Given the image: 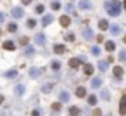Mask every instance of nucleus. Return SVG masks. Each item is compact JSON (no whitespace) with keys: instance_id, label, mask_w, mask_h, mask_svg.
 Listing matches in <instances>:
<instances>
[{"instance_id":"7","label":"nucleus","mask_w":126,"mask_h":116,"mask_svg":"<svg viewBox=\"0 0 126 116\" xmlns=\"http://www.w3.org/2000/svg\"><path fill=\"white\" fill-rule=\"evenodd\" d=\"M61 24H62L64 28H66V26H69V24H71V19H69V16H62V18H61Z\"/></svg>"},{"instance_id":"31","label":"nucleus","mask_w":126,"mask_h":116,"mask_svg":"<svg viewBox=\"0 0 126 116\" xmlns=\"http://www.w3.org/2000/svg\"><path fill=\"white\" fill-rule=\"evenodd\" d=\"M16 30H17V24H14V23H11V24H9V31H12V33H14Z\"/></svg>"},{"instance_id":"4","label":"nucleus","mask_w":126,"mask_h":116,"mask_svg":"<svg viewBox=\"0 0 126 116\" xmlns=\"http://www.w3.org/2000/svg\"><path fill=\"white\" fill-rule=\"evenodd\" d=\"M79 9H83V11H90V9H92V4L88 2V0H81V2H79Z\"/></svg>"},{"instance_id":"27","label":"nucleus","mask_w":126,"mask_h":116,"mask_svg":"<svg viewBox=\"0 0 126 116\" xmlns=\"http://www.w3.org/2000/svg\"><path fill=\"white\" fill-rule=\"evenodd\" d=\"M52 69H54V71H57V69H61V62H57V61H54V62H52Z\"/></svg>"},{"instance_id":"5","label":"nucleus","mask_w":126,"mask_h":116,"mask_svg":"<svg viewBox=\"0 0 126 116\" xmlns=\"http://www.w3.org/2000/svg\"><path fill=\"white\" fill-rule=\"evenodd\" d=\"M52 19H54V18H52V14H45V16H43V19H42V24H43V26H45V24H50V23H52Z\"/></svg>"},{"instance_id":"6","label":"nucleus","mask_w":126,"mask_h":116,"mask_svg":"<svg viewBox=\"0 0 126 116\" xmlns=\"http://www.w3.org/2000/svg\"><path fill=\"white\" fill-rule=\"evenodd\" d=\"M40 73H42V71H40L38 68H31V69H30V76H31V78H38Z\"/></svg>"},{"instance_id":"38","label":"nucleus","mask_w":126,"mask_h":116,"mask_svg":"<svg viewBox=\"0 0 126 116\" xmlns=\"http://www.w3.org/2000/svg\"><path fill=\"white\" fill-rule=\"evenodd\" d=\"M67 12H74V7L73 5H67Z\"/></svg>"},{"instance_id":"34","label":"nucleus","mask_w":126,"mask_h":116,"mask_svg":"<svg viewBox=\"0 0 126 116\" xmlns=\"http://www.w3.org/2000/svg\"><path fill=\"white\" fill-rule=\"evenodd\" d=\"M52 109H54V111H57V109H61V104H59V102H55V104L52 106Z\"/></svg>"},{"instance_id":"18","label":"nucleus","mask_w":126,"mask_h":116,"mask_svg":"<svg viewBox=\"0 0 126 116\" xmlns=\"http://www.w3.org/2000/svg\"><path fill=\"white\" fill-rule=\"evenodd\" d=\"M98 28H100V30H107V28H109L107 21H105V19H100V21H98Z\"/></svg>"},{"instance_id":"16","label":"nucleus","mask_w":126,"mask_h":116,"mask_svg":"<svg viewBox=\"0 0 126 116\" xmlns=\"http://www.w3.org/2000/svg\"><path fill=\"white\" fill-rule=\"evenodd\" d=\"M76 95H78V97H85V95H86V90H85L83 87H78V88H76Z\"/></svg>"},{"instance_id":"19","label":"nucleus","mask_w":126,"mask_h":116,"mask_svg":"<svg viewBox=\"0 0 126 116\" xmlns=\"http://www.w3.org/2000/svg\"><path fill=\"white\" fill-rule=\"evenodd\" d=\"M35 42H36V43H40V45H42V43H45V35H36V37H35Z\"/></svg>"},{"instance_id":"20","label":"nucleus","mask_w":126,"mask_h":116,"mask_svg":"<svg viewBox=\"0 0 126 116\" xmlns=\"http://www.w3.org/2000/svg\"><path fill=\"white\" fill-rule=\"evenodd\" d=\"M105 49H107L109 52H112V50L116 49V45H114V42H110V40H109V42H105Z\"/></svg>"},{"instance_id":"37","label":"nucleus","mask_w":126,"mask_h":116,"mask_svg":"<svg viewBox=\"0 0 126 116\" xmlns=\"http://www.w3.org/2000/svg\"><path fill=\"white\" fill-rule=\"evenodd\" d=\"M4 19H5V14H4L2 11H0V23H4Z\"/></svg>"},{"instance_id":"29","label":"nucleus","mask_w":126,"mask_h":116,"mask_svg":"<svg viewBox=\"0 0 126 116\" xmlns=\"http://www.w3.org/2000/svg\"><path fill=\"white\" fill-rule=\"evenodd\" d=\"M26 24H28V28H35V26H36V21H35V19H30Z\"/></svg>"},{"instance_id":"39","label":"nucleus","mask_w":126,"mask_h":116,"mask_svg":"<svg viewBox=\"0 0 126 116\" xmlns=\"http://www.w3.org/2000/svg\"><path fill=\"white\" fill-rule=\"evenodd\" d=\"M66 40H74V35H66Z\"/></svg>"},{"instance_id":"32","label":"nucleus","mask_w":126,"mask_h":116,"mask_svg":"<svg viewBox=\"0 0 126 116\" xmlns=\"http://www.w3.org/2000/svg\"><path fill=\"white\" fill-rule=\"evenodd\" d=\"M119 59L121 61H126V50H121L119 52Z\"/></svg>"},{"instance_id":"40","label":"nucleus","mask_w":126,"mask_h":116,"mask_svg":"<svg viewBox=\"0 0 126 116\" xmlns=\"http://www.w3.org/2000/svg\"><path fill=\"white\" fill-rule=\"evenodd\" d=\"M21 2H23L24 5H28V4H31V2H33V0H21Z\"/></svg>"},{"instance_id":"33","label":"nucleus","mask_w":126,"mask_h":116,"mask_svg":"<svg viewBox=\"0 0 126 116\" xmlns=\"http://www.w3.org/2000/svg\"><path fill=\"white\" fill-rule=\"evenodd\" d=\"M92 54H93V56H98V54H100V49H98V47H93V49H92Z\"/></svg>"},{"instance_id":"1","label":"nucleus","mask_w":126,"mask_h":116,"mask_svg":"<svg viewBox=\"0 0 126 116\" xmlns=\"http://www.w3.org/2000/svg\"><path fill=\"white\" fill-rule=\"evenodd\" d=\"M105 11L109 16H119L121 14V4L117 0H107L105 2Z\"/></svg>"},{"instance_id":"26","label":"nucleus","mask_w":126,"mask_h":116,"mask_svg":"<svg viewBox=\"0 0 126 116\" xmlns=\"http://www.w3.org/2000/svg\"><path fill=\"white\" fill-rule=\"evenodd\" d=\"M92 73H93V68H92L90 64H86V66H85V75H92Z\"/></svg>"},{"instance_id":"23","label":"nucleus","mask_w":126,"mask_h":116,"mask_svg":"<svg viewBox=\"0 0 126 116\" xmlns=\"http://www.w3.org/2000/svg\"><path fill=\"white\" fill-rule=\"evenodd\" d=\"M50 7H52L54 11H57V9H61V2H59V0H54V2L50 4Z\"/></svg>"},{"instance_id":"25","label":"nucleus","mask_w":126,"mask_h":116,"mask_svg":"<svg viewBox=\"0 0 126 116\" xmlns=\"http://www.w3.org/2000/svg\"><path fill=\"white\" fill-rule=\"evenodd\" d=\"M16 94H17V95H23V94H24V87H23V85H17V87H16Z\"/></svg>"},{"instance_id":"13","label":"nucleus","mask_w":126,"mask_h":116,"mask_svg":"<svg viewBox=\"0 0 126 116\" xmlns=\"http://www.w3.org/2000/svg\"><path fill=\"white\" fill-rule=\"evenodd\" d=\"M114 76H116V78L119 80V78L123 76V68H119V66H116V68H114Z\"/></svg>"},{"instance_id":"21","label":"nucleus","mask_w":126,"mask_h":116,"mask_svg":"<svg viewBox=\"0 0 126 116\" xmlns=\"http://www.w3.org/2000/svg\"><path fill=\"white\" fill-rule=\"evenodd\" d=\"M16 75H17V71H16V69H9V71L5 73V78H14Z\"/></svg>"},{"instance_id":"15","label":"nucleus","mask_w":126,"mask_h":116,"mask_svg":"<svg viewBox=\"0 0 126 116\" xmlns=\"http://www.w3.org/2000/svg\"><path fill=\"white\" fill-rule=\"evenodd\" d=\"M78 66H79V59H71V61H69V68L76 69Z\"/></svg>"},{"instance_id":"17","label":"nucleus","mask_w":126,"mask_h":116,"mask_svg":"<svg viewBox=\"0 0 126 116\" xmlns=\"http://www.w3.org/2000/svg\"><path fill=\"white\" fill-rule=\"evenodd\" d=\"M59 99H61L62 102H67V100H69V94H67V92H61V94H59Z\"/></svg>"},{"instance_id":"22","label":"nucleus","mask_w":126,"mask_h":116,"mask_svg":"<svg viewBox=\"0 0 126 116\" xmlns=\"http://www.w3.org/2000/svg\"><path fill=\"white\" fill-rule=\"evenodd\" d=\"M78 114H79L78 107H69V116H78Z\"/></svg>"},{"instance_id":"3","label":"nucleus","mask_w":126,"mask_h":116,"mask_svg":"<svg viewBox=\"0 0 126 116\" xmlns=\"http://www.w3.org/2000/svg\"><path fill=\"white\" fill-rule=\"evenodd\" d=\"M119 113L121 114H126V95H123V99L119 102Z\"/></svg>"},{"instance_id":"11","label":"nucleus","mask_w":126,"mask_h":116,"mask_svg":"<svg viewBox=\"0 0 126 116\" xmlns=\"http://www.w3.org/2000/svg\"><path fill=\"white\" fill-rule=\"evenodd\" d=\"M54 52H55V54H64V52H66V47H64V45H55V47H54Z\"/></svg>"},{"instance_id":"24","label":"nucleus","mask_w":126,"mask_h":116,"mask_svg":"<svg viewBox=\"0 0 126 116\" xmlns=\"http://www.w3.org/2000/svg\"><path fill=\"white\" fill-rule=\"evenodd\" d=\"M88 104H90V106H95V104H97V97H95V95H88Z\"/></svg>"},{"instance_id":"8","label":"nucleus","mask_w":126,"mask_h":116,"mask_svg":"<svg viewBox=\"0 0 126 116\" xmlns=\"http://www.w3.org/2000/svg\"><path fill=\"white\" fill-rule=\"evenodd\" d=\"M83 37H85V40H92V38H93V33H92V30H90V28H86V30L83 31Z\"/></svg>"},{"instance_id":"41","label":"nucleus","mask_w":126,"mask_h":116,"mask_svg":"<svg viewBox=\"0 0 126 116\" xmlns=\"http://www.w3.org/2000/svg\"><path fill=\"white\" fill-rule=\"evenodd\" d=\"M124 9H126V0H124Z\"/></svg>"},{"instance_id":"35","label":"nucleus","mask_w":126,"mask_h":116,"mask_svg":"<svg viewBox=\"0 0 126 116\" xmlns=\"http://www.w3.org/2000/svg\"><path fill=\"white\" fill-rule=\"evenodd\" d=\"M33 116H42V111H40V109H35V111H33Z\"/></svg>"},{"instance_id":"9","label":"nucleus","mask_w":126,"mask_h":116,"mask_svg":"<svg viewBox=\"0 0 126 116\" xmlns=\"http://www.w3.org/2000/svg\"><path fill=\"white\" fill-rule=\"evenodd\" d=\"M110 33H112V35H119V33H121V26L112 24V26H110Z\"/></svg>"},{"instance_id":"12","label":"nucleus","mask_w":126,"mask_h":116,"mask_svg":"<svg viewBox=\"0 0 126 116\" xmlns=\"http://www.w3.org/2000/svg\"><path fill=\"white\" fill-rule=\"evenodd\" d=\"M107 68H109V61H100V62H98V69H100V71H105Z\"/></svg>"},{"instance_id":"30","label":"nucleus","mask_w":126,"mask_h":116,"mask_svg":"<svg viewBox=\"0 0 126 116\" xmlns=\"http://www.w3.org/2000/svg\"><path fill=\"white\" fill-rule=\"evenodd\" d=\"M35 12H36V14H42V12H43V5H36V7H35Z\"/></svg>"},{"instance_id":"42","label":"nucleus","mask_w":126,"mask_h":116,"mask_svg":"<svg viewBox=\"0 0 126 116\" xmlns=\"http://www.w3.org/2000/svg\"><path fill=\"white\" fill-rule=\"evenodd\" d=\"M0 33H2V30H0Z\"/></svg>"},{"instance_id":"2","label":"nucleus","mask_w":126,"mask_h":116,"mask_svg":"<svg viewBox=\"0 0 126 116\" xmlns=\"http://www.w3.org/2000/svg\"><path fill=\"white\" fill-rule=\"evenodd\" d=\"M11 14H12V18H16V19H17V18H23V16H24V11H23L21 7H14Z\"/></svg>"},{"instance_id":"10","label":"nucleus","mask_w":126,"mask_h":116,"mask_svg":"<svg viewBox=\"0 0 126 116\" xmlns=\"http://www.w3.org/2000/svg\"><path fill=\"white\" fill-rule=\"evenodd\" d=\"M4 49L5 50H14V42H11V40L4 42Z\"/></svg>"},{"instance_id":"14","label":"nucleus","mask_w":126,"mask_h":116,"mask_svg":"<svg viewBox=\"0 0 126 116\" xmlns=\"http://www.w3.org/2000/svg\"><path fill=\"white\" fill-rule=\"evenodd\" d=\"M100 85H102V78H93V80H92V87H93V88H98Z\"/></svg>"},{"instance_id":"36","label":"nucleus","mask_w":126,"mask_h":116,"mask_svg":"<svg viewBox=\"0 0 126 116\" xmlns=\"http://www.w3.org/2000/svg\"><path fill=\"white\" fill-rule=\"evenodd\" d=\"M102 97H104V99H109V92L104 90V92H102Z\"/></svg>"},{"instance_id":"28","label":"nucleus","mask_w":126,"mask_h":116,"mask_svg":"<svg viewBox=\"0 0 126 116\" xmlns=\"http://www.w3.org/2000/svg\"><path fill=\"white\" fill-rule=\"evenodd\" d=\"M42 90H43V92H50V90H52V83H47V85H43V87H42Z\"/></svg>"}]
</instances>
